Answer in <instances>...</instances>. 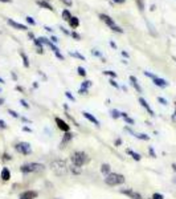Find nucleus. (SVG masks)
<instances>
[{
  "mask_svg": "<svg viewBox=\"0 0 176 199\" xmlns=\"http://www.w3.org/2000/svg\"><path fill=\"white\" fill-rule=\"evenodd\" d=\"M50 169L54 171L57 177H65L69 173V166L64 159H56V161L50 162Z\"/></svg>",
  "mask_w": 176,
  "mask_h": 199,
  "instance_id": "f257e3e1",
  "label": "nucleus"
},
{
  "mask_svg": "<svg viewBox=\"0 0 176 199\" xmlns=\"http://www.w3.org/2000/svg\"><path fill=\"white\" fill-rule=\"evenodd\" d=\"M70 159H72V163L76 165V166H83V165H86L89 161H90V158H89V155L86 154L85 151H74L72 155H70Z\"/></svg>",
  "mask_w": 176,
  "mask_h": 199,
  "instance_id": "f03ea898",
  "label": "nucleus"
},
{
  "mask_svg": "<svg viewBox=\"0 0 176 199\" xmlns=\"http://www.w3.org/2000/svg\"><path fill=\"white\" fill-rule=\"evenodd\" d=\"M105 183L109 186L122 185V183H125V177H123L122 174H118V173H110L109 175L105 177Z\"/></svg>",
  "mask_w": 176,
  "mask_h": 199,
  "instance_id": "7ed1b4c3",
  "label": "nucleus"
},
{
  "mask_svg": "<svg viewBox=\"0 0 176 199\" xmlns=\"http://www.w3.org/2000/svg\"><path fill=\"white\" fill-rule=\"evenodd\" d=\"M45 169V166L42 163H36V162H32V163H25L20 167V170L23 171L24 174L28 173H39V171H42Z\"/></svg>",
  "mask_w": 176,
  "mask_h": 199,
  "instance_id": "20e7f679",
  "label": "nucleus"
},
{
  "mask_svg": "<svg viewBox=\"0 0 176 199\" xmlns=\"http://www.w3.org/2000/svg\"><path fill=\"white\" fill-rule=\"evenodd\" d=\"M100 17H101V20L102 21H105V23L107 24V25L111 28V31H114V32H118V33H123V29L120 28V27H118L115 24V21H114L111 17L109 16V15H105V13H101L100 15Z\"/></svg>",
  "mask_w": 176,
  "mask_h": 199,
  "instance_id": "39448f33",
  "label": "nucleus"
},
{
  "mask_svg": "<svg viewBox=\"0 0 176 199\" xmlns=\"http://www.w3.org/2000/svg\"><path fill=\"white\" fill-rule=\"evenodd\" d=\"M15 148H16V150L20 154H24V155H28L32 153V148H30V145L28 142H19Z\"/></svg>",
  "mask_w": 176,
  "mask_h": 199,
  "instance_id": "423d86ee",
  "label": "nucleus"
},
{
  "mask_svg": "<svg viewBox=\"0 0 176 199\" xmlns=\"http://www.w3.org/2000/svg\"><path fill=\"white\" fill-rule=\"evenodd\" d=\"M120 192H122V194H125V195H127V197H130L131 199H143V198H142V195L139 194V192L134 191V190H131V189L120 190Z\"/></svg>",
  "mask_w": 176,
  "mask_h": 199,
  "instance_id": "0eeeda50",
  "label": "nucleus"
},
{
  "mask_svg": "<svg viewBox=\"0 0 176 199\" xmlns=\"http://www.w3.org/2000/svg\"><path fill=\"white\" fill-rule=\"evenodd\" d=\"M37 191H33V190H28V191H24L20 194L19 199H36L37 198Z\"/></svg>",
  "mask_w": 176,
  "mask_h": 199,
  "instance_id": "6e6552de",
  "label": "nucleus"
},
{
  "mask_svg": "<svg viewBox=\"0 0 176 199\" xmlns=\"http://www.w3.org/2000/svg\"><path fill=\"white\" fill-rule=\"evenodd\" d=\"M56 124H57V126H58V129L60 130H62L64 133H68V131H70V126L66 124V122L64 121V119H61V118H56Z\"/></svg>",
  "mask_w": 176,
  "mask_h": 199,
  "instance_id": "1a4fd4ad",
  "label": "nucleus"
},
{
  "mask_svg": "<svg viewBox=\"0 0 176 199\" xmlns=\"http://www.w3.org/2000/svg\"><path fill=\"white\" fill-rule=\"evenodd\" d=\"M7 23L9 24L11 27H13L15 29H20V31H27V25H24V24H21V23H17V21H15V20H12V19H7Z\"/></svg>",
  "mask_w": 176,
  "mask_h": 199,
  "instance_id": "9d476101",
  "label": "nucleus"
},
{
  "mask_svg": "<svg viewBox=\"0 0 176 199\" xmlns=\"http://www.w3.org/2000/svg\"><path fill=\"white\" fill-rule=\"evenodd\" d=\"M139 104H140V105H142V106H143L144 109L147 110V112H148V114H150V116H155V113H154V110L151 109V106L148 105V102H147V101L143 98V97H140V98H139Z\"/></svg>",
  "mask_w": 176,
  "mask_h": 199,
  "instance_id": "9b49d317",
  "label": "nucleus"
},
{
  "mask_svg": "<svg viewBox=\"0 0 176 199\" xmlns=\"http://www.w3.org/2000/svg\"><path fill=\"white\" fill-rule=\"evenodd\" d=\"M72 139H73V134L70 133V131L65 133L64 137H62V141H61V148H65V145H66V143H69Z\"/></svg>",
  "mask_w": 176,
  "mask_h": 199,
  "instance_id": "f8f14e48",
  "label": "nucleus"
},
{
  "mask_svg": "<svg viewBox=\"0 0 176 199\" xmlns=\"http://www.w3.org/2000/svg\"><path fill=\"white\" fill-rule=\"evenodd\" d=\"M82 114H83V117H85L86 119H88V121H90V122H93V124H94V125H95V126H100V121H98V119H97V118H95V117H94V116H91V114H90V113H88V112H83V113H82Z\"/></svg>",
  "mask_w": 176,
  "mask_h": 199,
  "instance_id": "ddd939ff",
  "label": "nucleus"
},
{
  "mask_svg": "<svg viewBox=\"0 0 176 199\" xmlns=\"http://www.w3.org/2000/svg\"><path fill=\"white\" fill-rule=\"evenodd\" d=\"M152 81H154V84H155L156 86H159V88H167V86H168V82H167L164 78L156 77V78H154Z\"/></svg>",
  "mask_w": 176,
  "mask_h": 199,
  "instance_id": "4468645a",
  "label": "nucleus"
},
{
  "mask_svg": "<svg viewBox=\"0 0 176 199\" xmlns=\"http://www.w3.org/2000/svg\"><path fill=\"white\" fill-rule=\"evenodd\" d=\"M130 81H131V85L135 88V89H137L138 93H142V92H143V89H142L140 85H139V82H138L137 77H134V76H130Z\"/></svg>",
  "mask_w": 176,
  "mask_h": 199,
  "instance_id": "2eb2a0df",
  "label": "nucleus"
},
{
  "mask_svg": "<svg viewBox=\"0 0 176 199\" xmlns=\"http://www.w3.org/2000/svg\"><path fill=\"white\" fill-rule=\"evenodd\" d=\"M1 179L3 180H9V178H11V171H9L8 167H3V170H1Z\"/></svg>",
  "mask_w": 176,
  "mask_h": 199,
  "instance_id": "dca6fc26",
  "label": "nucleus"
},
{
  "mask_svg": "<svg viewBox=\"0 0 176 199\" xmlns=\"http://www.w3.org/2000/svg\"><path fill=\"white\" fill-rule=\"evenodd\" d=\"M36 3H37V4H39L41 8H45V10H48V11H52V12H53V7H52V5L49 4V3L44 1V0H37Z\"/></svg>",
  "mask_w": 176,
  "mask_h": 199,
  "instance_id": "f3484780",
  "label": "nucleus"
},
{
  "mask_svg": "<svg viewBox=\"0 0 176 199\" xmlns=\"http://www.w3.org/2000/svg\"><path fill=\"white\" fill-rule=\"evenodd\" d=\"M110 170H111V167H110L109 163H103V165L101 166V173L103 174L105 177L109 175V174H110Z\"/></svg>",
  "mask_w": 176,
  "mask_h": 199,
  "instance_id": "a211bd4d",
  "label": "nucleus"
},
{
  "mask_svg": "<svg viewBox=\"0 0 176 199\" xmlns=\"http://www.w3.org/2000/svg\"><path fill=\"white\" fill-rule=\"evenodd\" d=\"M69 24H70V27H72V28H78V27H79V20H78V17L72 16V19L69 20Z\"/></svg>",
  "mask_w": 176,
  "mask_h": 199,
  "instance_id": "6ab92c4d",
  "label": "nucleus"
},
{
  "mask_svg": "<svg viewBox=\"0 0 176 199\" xmlns=\"http://www.w3.org/2000/svg\"><path fill=\"white\" fill-rule=\"evenodd\" d=\"M61 16H62V19L65 20V21H69L70 19H72V13H70L68 10H64L62 11V13H61Z\"/></svg>",
  "mask_w": 176,
  "mask_h": 199,
  "instance_id": "aec40b11",
  "label": "nucleus"
},
{
  "mask_svg": "<svg viewBox=\"0 0 176 199\" xmlns=\"http://www.w3.org/2000/svg\"><path fill=\"white\" fill-rule=\"evenodd\" d=\"M69 170L72 171L73 174H76V175H78V174H81V173H82L81 167H79V166H76V165H72V166H70V169H69Z\"/></svg>",
  "mask_w": 176,
  "mask_h": 199,
  "instance_id": "412c9836",
  "label": "nucleus"
},
{
  "mask_svg": "<svg viewBox=\"0 0 176 199\" xmlns=\"http://www.w3.org/2000/svg\"><path fill=\"white\" fill-rule=\"evenodd\" d=\"M134 137H137L138 139H142V141H148V139H150V137H148L147 134H143V133H135Z\"/></svg>",
  "mask_w": 176,
  "mask_h": 199,
  "instance_id": "4be33fe9",
  "label": "nucleus"
},
{
  "mask_svg": "<svg viewBox=\"0 0 176 199\" xmlns=\"http://www.w3.org/2000/svg\"><path fill=\"white\" fill-rule=\"evenodd\" d=\"M20 56H21V59H23V63H24V66L25 68H28L29 66V60H28V57H27V54L24 53V52H20Z\"/></svg>",
  "mask_w": 176,
  "mask_h": 199,
  "instance_id": "5701e85b",
  "label": "nucleus"
},
{
  "mask_svg": "<svg viewBox=\"0 0 176 199\" xmlns=\"http://www.w3.org/2000/svg\"><path fill=\"white\" fill-rule=\"evenodd\" d=\"M127 153L130 155H131L132 158L135 159V161H140L142 157H140V154H138V153H135V151H132V150H127Z\"/></svg>",
  "mask_w": 176,
  "mask_h": 199,
  "instance_id": "b1692460",
  "label": "nucleus"
},
{
  "mask_svg": "<svg viewBox=\"0 0 176 199\" xmlns=\"http://www.w3.org/2000/svg\"><path fill=\"white\" fill-rule=\"evenodd\" d=\"M69 54H70V56H73V57H77V59H79V60H83V61H85V57H83L82 54H79L78 52H69Z\"/></svg>",
  "mask_w": 176,
  "mask_h": 199,
  "instance_id": "393cba45",
  "label": "nucleus"
},
{
  "mask_svg": "<svg viewBox=\"0 0 176 199\" xmlns=\"http://www.w3.org/2000/svg\"><path fill=\"white\" fill-rule=\"evenodd\" d=\"M90 86H91V81H89V80H86L81 84V88H83V89H89Z\"/></svg>",
  "mask_w": 176,
  "mask_h": 199,
  "instance_id": "a878e982",
  "label": "nucleus"
},
{
  "mask_svg": "<svg viewBox=\"0 0 176 199\" xmlns=\"http://www.w3.org/2000/svg\"><path fill=\"white\" fill-rule=\"evenodd\" d=\"M111 117H113V118H119L120 117V112H118V110H117V109H113V110H111Z\"/></svg>",
  "mask_w": 176,
  "mask_h": 199,
  "instance_id": "bb28decb",
  "label": "nucleus"
},
{
  "mask_svg": "<svg viewBox=\"0 0 176 199\" xmlns=\"http://www.w3.org/2000/svg\"><path fill=\"white\" fill-rule=\"evenodd\" d=\"M103 75H107V76H110V77H113V78H117V73L113 72V70H105Z\"/></svg>",
  "mask_w": 176,
  "mask_h": 199,
  "instance_id": "cd10ccee",
  "label": "nucleus"
},
{
  "mask_svg": "<svg viewBox=\"0 0 176 199\" xmlns=\"http://www.w3.org/2000/svg\"><path fill=\"white\" fill-rule=\"evenodd\" d=\"M135 1H137V4H138V8L140 11H143L144 10V1L143 0H135Z\"/></svg>",
  "mask_w": 176,
  "mask_h": 199,
  "instance_id": "c85d7f7f",
  "label": "nucleus"
},
{
  "mask_svg": "<svg viewBox=\"0 0 176 199\" xmlns=\"http://www.w3.org/2000/svg\"><path fill=\"white\" fill-rule=\"evenodd\" d=\"M77 70H78V75H79V76H83V77L86 76V70H85V68H82V66H78V68H77Z\"/></svg>",
  "mask_w": 176,
  "mask_h": 199,
  "instance_id": "c756f323",
  "label": "nucleus"
},
{
  "mask_svg": "<svg viewBox=\"0 0 176 199\" xmlns=\"http://www.w3.org/2000/svg\"><path fill=\"white\" fill-rule=\"evenodd\" d=\"M25 20H27V23H28V24H30V25H35V24H36L35 19H33V17H30V16H27V17H25Z\"/></svg>",
  "mask_w": 176,
  "mask_h": 199,
  "instance_id": "7c9ffc66",
  "label": "nucleus"
},
{
  "mask_svg": "<svg viewBox=\"0 0 176 199\" xmlns=\"http://www.w3.org/2000/svg\"><path fill=\"white\" fill-rule=\"evenodd\" d=\"M91 53H93V56H97V57H101V59H102V60H103V61H105V59H103V57H102V54H101V52H98L97 49H93V51H91Z\"/></svg>",
  "mask_w": 176,
  "mask_h": 199,
  "instance_id": "2f4dec72",
  "label": "nucleus"
},
{
  "mask_svg": "<svg viewBox=\"0 0 176 199\" xmlns=\"http://www.w3.org/2000/svg\"><path fill=\"white\" fill-rule=\"evenodd\" d=\"M65 96H66V97H68V98H69L70 101H73V102H74V101H76V98H74V96H73L72 93H70V92H65Z\"/></svg>",
  "mask_w": 176,
  "mask_h": 199,
  "instance_id": "473e14b6",
  "label": "nucleus"
},
{
  "mask_svg": "<svg viewBox=\"0 0 176 199\" xmlns=\"http://www.w3.org/2000/svg\"><path fill=\"white\" fill-rule=\"evenodd\" d=\"M151 199H164V197H163L160 192H155V194L152 195V198H151Z\"/></svg>",
  "mask_w": 176,
  "mask_h": 199,
  "instance_id": "72a5a7b5",
  "label": "nucleus"
},
{
  "mask_svg": "<svg viewBox=\"0 0 176 199\" xmlns=\"http://www.w3.org/2000/svg\"><path fill=\"white\" fill-rule=\"evenodd\" d=\"M144 76H147V77H150V78H152V80L157 77L156 75H154V73H151V72H147V70H146V72H144Z\"/></svg>",
  "mask_w": 176,
  "mask_h": 199,
  "instance_id": "f704fd0d",
  "label": "nucleus"
},
{
  "mask_svg": "<svg viewBox=\"0 0 176 199\" xmlns=\"http://www.w3.org/2000/svg\"><path fill=\"white\" fill-rule=\"evenodd\" d=\"M125 121H126V124H128V125H131V126H132V125H134V124H135V121H134V119H132V118H130V117H128V116H127V117H126V118H125Z\"/></svg>",
  "mask_w": 176,
  "mask_h": 199,
  "instance_id": "c9c22d12",
  "label": "nucleus"
},
{
  "mask_svg": "<svg viewBox=\"0 0 176 199\" xmlns=\"http://www.w3.org/2000/svg\"><path fill=\"white\" fill-rule=\"evenodd\" d=\"M8 113H9V114H11L13 118H19V117H20V116H19L17 113L15 112V110H12V109H9V110H8Z\"/></svg>",
  "mask_w": 176,
  "mask_h": 199,
  "instance_id": "e433bc0d",
  "label": "nucleus"
},
{
  "mask_svg": "<svg viewBox=\"0 0 176 199\" xmlns=\"http://www.w3.org/2000/svg\"><path fill=\"white\" fill-rule=\"evenodd\" d=\"M70 36H72L73 39H76V40H81V36H79L77 32H72V33H70Z\"/></svg>",
  "mask_w": 176,
  "mask_h": 199,
  "instance_id": "4c0bfd02",
  "label": "nucleus"
},
{
  "mask_svg": "<svg viewBox=\"0 0 176 199\" xmlns=\"http://www.w3.org/2000/svg\"><path fill=\"white\" fill-rule=\"evenodd\" d=\"M157 101H159L162 105H167V104H168V102H167V100L163 98V97H157Z\"/></svg>",
  "mask_w": 176,
  "mask_h": 199,
  "instance_id": "58836bf2",
  "label": "nucleus"
},
{
  "mask_svg": "<svg viewBox=\"0 0 176 199\" xmlns=\"http://www.w3.org/2000/svg\"><path fill=\"white\" fill-rule=\"evenodd\" d=\"M109 82H110V85H111V86H115V88H119V85H118V84H117V82H115V80H114V78H111V80H110V81H109Z\"/></svg>",
  "mask_w": 176,
  "mask_h": 199,
  "instance_id": "ea45409f",
  "label": "nucleus"
},
{
  "mask_svg": "<svg viewBox=\"0 0 176 199\" xmlns=\"http://www.w3.org/2000/svg\"><path fill=\"white\" fill-rule=\"evenodd\" d=\"M61 1H62L65 5H68V7H70V5L73 4V1H72V0H61Z\"/></svg>",
  "mask_w": 176,
  "mask_h": 199,
  "instance_id": "a19ab883",
  "label": "nucleus"
},
{
  "mask_svg": "<svg viewBox=\"0 0 176 199\" xmlns=\"http://www.w3.org/2000/svg\"><path fill=\"white\" fill-rule=\"evenodd\" d=\"M0 127H1V129H7V124H5L3 119H0Z\"/></svg>",
  "mask_w": 176,
  "mask_h": 199,
  "instance_id": "79ce46f5",
  "label": "nucleus"
},
{
  "mask_svg": "<svg viewBox=\"0 0 176 199\" xmlns=\"http://www.w3.org/2000/svg\"><path fill=\"white\" fill-rule=\"evenodd\" d=\"M20 104H21V105H23L24 106V108H29V105H28V104H27V101L25 100H20Z\"/></svg>",
  "mask_w": 176,
  "mask_h": 199,
  "instance_id": "37998d69",
  "label": "nucleus"
},
{
  "mask_svg": "<svg viewBox=\"0 0 176 199\" xmlns=\"http://www.w3.org/2000/svg\"><path fill=\"white\" fill-rule=\"evenodd\" d=\"M79 94H88V89H83V88H81V89H79Z\"/></svg>",
  "mask_w": 176,
  "mask_h": 199,
  "instance_id": "c03bdc74",
  "label": "nucleus"
},
{
  "mask_svg": "<svg viewBox=\"0 0 176 199\" xmlns=\"http://www.w3.org/2000/svg\"><path fill=\"white\" fill-rule=\"evenodd\" d=\"M114 3H117V4H123V3L126 1V0H113Z\"/></svg>",
  "mask_w": 176,
  "mask_h": 199,
  "instance_id": "a18cd8bd",
  "label": "nucleus"
},
{
  "mask_svg": "<svg viewBox=\"0 0 176 199\" xmlns=\"http://www.w3.org/2000/svg\"><path fill=\"white\" fill-rule=\"evenodd\" d=\"M150 154H151V155H152V157H154V158H155V157H156V154H155V151H154V149H152V148H150Z\"/></svg>",
  "mask_w": 176,
  "mask_h": 199,
  "instance_id": "49530a36",
  "label": "nucleus"
},
{
  "mask_svg": "<svg viewBox=\"0 0 176 199\" xmlns=\"http://www.w3.org/2000/svg\"><path fill=\"white\" fill-rule=\"evenodd\" d=\"M44 52V48L42 47H37V53H42Z\"/></svg>",
  "mask_w": 176,
  "mask_h": 199,
  "instance_id": "de8ad7c7",
  "label": "nucleus"
},
{
  "mask_svg": "<svg viewBox=\"0 0 176 199\" xmlns=\"http://www.w3.org/2000/svg\"><path fill=\"white\" fill-rule=\"evenodd\" d=\"M50 40H52V42H58V39L56 37V36H52Z\"/></svg>",
  "mask_w": 176,
  "mask_h": 199,
  "instance_id": "09e8293b",
  "label": "nucleus"
},
{
  "mask_svg": "<svg viewBox=\"0 0 176 199\" xmlns=\"http://www.w3.org/2000/svg\"><path fill=\"white\" fill-rule=\"evenodd\" d=\"M23 130H24V131H28V133H32V129H29V127H27V126H24Z\"/></svg>",
  "mask_w": 176,
  "mask_h": 199,
  "instance_id": "8fccbe9b",
  "label": "nucleus"
},
{
  "mask_svg": "<svg viewBox=\"0 0 176 199\" xmlns=\"http://www.w3.org/2000/svg\"><path fill=\"white\" fill-rule=\"evenodd\" d=\"M122 56L126 57V59H128V53H127V52H125V51H122Z\"/></svg>",
  "mask_w": 176,
  "mask_h": 199,
  "instance_id": "3c124183",
  "label": "nucleus"
},
{
  "mask_svg": "<svg viewBox=\"0 0 176 199\" xmlns=\"http://www.w3.org/2000/svg\"><path fill=\"white\" fill-rule=\"evenodd\" d=\"M120 143H122V139H120V138H118V139L115 141V146H119Z\"/></svg>",
  "mask_w": 176,
  "mask_h": 199,
  "instance_id": "603ef678",
  "label": "nucleus"
},
{
  "mask_svg": "<svg viewBox=\"0 0 176 199\" xmlns=\"http://www.w3.org/2000/svg\"><path fill=\"white\" fill-rule=\"evenodd\" d=\"M28 37H29V39H33V40H35V35H33L32 32H29V33H28Z\"/></svg>",
  "mask_w": 176,
  "mask_h": 199,
  "instance_id": "864d4df0",
  "label": "nucleus"
},
{
  "mask_svg": "<svg viewBox=\"0 0 176 199\" xmlns=\"http://www.w3.org/2000/svg\"><path fill=\"white\" fill-rule=\"evenodd\" d=\"M110 47H111V48H117V44H115L114 41H110Z\"/></svg>",
  "mask_w": 176,
  "mask_h": 199,
  "instance_id": "5fc2aeb1",
  "label": "nucleus"
},
{
  "mask_svg": "<svg viewBox=\"0 0 176 199\" xmlns=\"http://www.w3.org/2000/svg\"><path fill=\"white\" fill-rule=\"evenodd\" d=\"M4 159H5V161H8V159H11V155H7V154H4Z\"/></svg>",
  "mask_w": 176,
  "mask_h": 199,
  "instance_id": "6e6d98bb",
  "label": "nucleus"
},
{
  "mask_svg": "<svg viewBox=\"0 0 176 199\" xmlns=\"http://www.w3.org/2000/svg\"><path fill=\"white\" fill-rule=\"evenodd\" d=\"M45 29H46V31H48V32H53V29H52V28H50V27H45Z\"/></svg>",
  "mask_w": 176,
  "mask_h": 199,
  "instance_id": "4d7b16f0",
  "label": "nucleus"
},
{
  "mask_svg": "<svg viewBox=\"0 0 176 199\" xmlns=\"http://www.w3.org/2000/svg\"><path fill=\"white\" fill-rule=\"evenodd\" d=\"M0 1H3V3H12V0H0Z\"/></svg>",
  "mask_w": 176,
  "mask_h": 199,
  "instance_id": "13d9d810",
  "label": "nucleus"
},
{
  "mask_svg": "<svg viewBox=\"0 0 176 199\" xmlns=\"http://www.w3.org/2000/svg\"><path fill=\"white\" fill-rule=\"evenodd\" d=\"M3 102H4V98H0V105H3Z\"/></svg>",
  "mask_w": 176,
  "mask_h": 199,
  "instance_id": "bf43d9fd",
  "label": "nucleus"
},
{
  "mask_svg": "<svg viewBox=\"0 0 176 199\" xmlns=\"http://www.w3.org/2000/svg\"><path fill=\"white\" fill-rule=\"evenodd\" d=\"M172 167H174V171H176V165H175V163L172 165Z\"/></svg>",
  "mask_w": 176,
  "mask_h": 199,
  "instance_id": "052dcab7",
  "label": "nucleus"
},
{
  "mask_svg": "<svg viewBox=\"0 0 176 199\" xmlns=\"http://www.w3.org/2000/svg\"><path fill=\"white\" fill-rule=\"evenodd\" d=\"M0 84H4V80L3 78H0Z\"/></svg>",
  "mask_w": 176,
  "mask_h": 199,
  "instance_id": "680f3d73",
  "label": "nucleus"
},
{
  "mask_svg": "<svg viewBox=\"0 0 176 199\" xmlns=\"http://www.w3.org/2000/svg\"><path fill=\"white\" fill-rule=\"evenodd\" d=\"M174 180H175V183H176V179H174Z\"/></svg>",
  "mask_w": 176,
  "mask_h": 199,
  "instance_id": "e2e57ef3",
  "label": "nucleus"
},
{
  "mask_svg": "<svg viewBox=\"0 0 176 199\" xmlns=\"http://www.w3.org/2000/svg\"><path fill=\"white\" fill-rule=\"evenodd\" d=\"M0 92H1V89H0Z\"/></svg>",
  "mask_w": 176,
  "mask_h": 199,
  "instance_id": "0e129e2a",
  "label": "nucleus"
}]
</instances>
